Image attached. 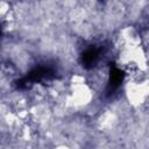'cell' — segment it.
Wrapping results in <instances>:
<instances>
[{
	"mask_svg": "<svg viewBox=\"0 0 149 149\" xmlns=\"http://www.w3.org/2000/svg\"><path fill=\"white\" fill-rule=\"evenodd\" d=\"M54 149H73L71 146L69 144H65V143H61V144H57Z\"/></svg>",
	"mask_w": 149,
	"mask_h": 149,
	"instance_id": "obj_4",
	"label": "cell"
},
{
	"mask_svg": "<svg viewBox=\"0 0 149 149\" xmlns=\"http://www.w3.org/2000/svg\"><path fill=\"white\" fill-rule=\"evenodd\" d=\"M92 99H93V90L86 83L73 85L71 88V93L68 97V101L70 102L69 106L77 108L88 106L92 102Z\"/></svg>",
	"mask_w": 149,
	"mask_h": 149,
	"instance_id": "obj_1",
	"label": "cell"
},
{
	"mask_svg": "<svg viewBox=\"0 0 149 149\" xmlns=\"http://www.w3.org/2000/svg\"><path fill=\"white\" fill-rule=\"evenodd\" d=\"M126 97H127L128 102L134 107H139L142 104H144L148 97L147 81H143V80L129 81L126 87Z\"/></svg>",
	"mask_w": 149,
	"mask_h": 149,
	"instance_id": "obj_2",
	"label": "cell"
},
{
	"mask_svg": "<svg viewBox=\"0 0 149 149\" xmlns=\"http://www.w3.org/2000/svg\"><path fill=\"white\" fill-rule=\"evenodd\" d=\"M99 125L101 128H105V129H111L113 128L116 122H118V115L111 111H107L105 113H102L98 120Z\"/></svg>",
	"mask_w": 149,
	"mask_h": 149,
	"instance_id": "obj_3",
	"label": "cell"
}]
</instances>
